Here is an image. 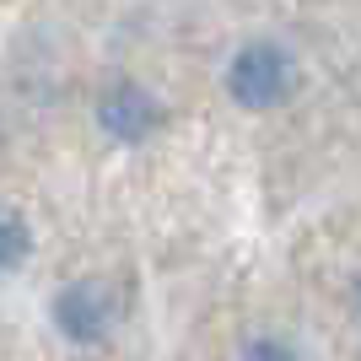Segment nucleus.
<instances>
[{
    "label": "nucleus",
    "mask_w": 361,
    "mask_h": 361,
    "mask_svg": "<svg viewBox=\"0 0 361 361\" xmlns=\"http://www.w3.org/2000/svg\"><path fill=\"white\" fill-rule=\"evenodd\" d=\"M297 87V60H291L281 44L270 38H254V44H243L226 65V92H232V103L248 108V114H270L281 108Z\"/></svg>",
    "instance_id": "nucleus-1"
},
{
    "label": "nucleus",
    "mask_w": 361,
    "mask_h": 361,
    "mask_svg": "<svg viewBox=\"0 0 361 361\" xmlns=\"http://www.w3.org/2000/svg\"><path fill=\"white\" fill-rule=\"evenodd\" d=\"M119 324V291L108 281H71L54 297V329L75 345H97Z\"/></svg>",
    "instance_id": "nucleus-2"
},
{
    "label": "nucleus",
    "mask_w": 361,
    "mask_h": 361,
    "mask_svg": "<svg viewBox=\"0 0 361 361\" xmlns=\"http://www.w3.org/2000/svg\"><path fill=\"white\" fill-rule=\"evenodd\" d=\"M97 124H103L119 146H135V140H146L151 130L162 124V103H157L140 81H114V87L103 92V103H97Z\"/></svg>",
    "instance_id": "nucleus-3"
},
{
    "label": "nucleus",
    "mask_w": 361,
    "mask_h": 361,
    "mask_svg": "<svg viewBox=\"0 0 361 361\" xmlns=\"http://www.w3.org/2000/svg\"><path fill=\"white\" fill-rule=\"evenodd\" d=\"M27 254H32V226H27V216L16 211V205H0V275L22 270Z\"/></svg>",
    "instance_id": "nucleus-4"
},
{
    "label": "nucleus",
    "mask_w": 361,
    "mask_h": 361,
    "mask_svg": "<svg viewBox=\"0 0 361 361\" xmlns=\"http://www.w3.org/2000/svg\"><path fill=\"white\" fill-rule=\"evenodd\" d=\"M243 361H297V350L286 340H275V334H259V340L243 345Z\"/></svg>",
    "instance_id": "nucleus-5"
}]
</instances>
